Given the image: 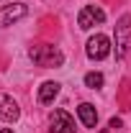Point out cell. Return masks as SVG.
<instances>
[{"instance_id":"1","label":"cell","mask_w":131,"mask_h":133,"mask_svg":"<svg viewBox=\"0 0 131 133\" xmlns=\"http://www.w3.org/2000/svg\"><path fill=\"white\" fill-rule=\"evenodd\" d=\"M28 59H31L36 66H44V69H51V66H62L64 64V54L51 46V44H39V46H31L28 49Z\"/></svg>"},{"instance_id":"2","label":"cell","mask_w":131,"mask_h":133,"mask_svg":"<svg viewBox=\"0 0 131 133\" xmlns=\"http://www.w3.org/2000/svg\"><path fill=\"white\" fill-rule=\"evenodd\" d=\"M129 46H131V16L126 13L116 23V59H123Z\"/></svg>"},{"instance_id":"3","label":"cell","mask_w":131,"mask_h":133,"mask_svg":"<svg viewBox=\"0 0 131 133\" xmlns=\"http://www.w3.org/2000/svg\"><path fill=\"white\" fill-rule=\"evenodd\" d=\"M111 38L105 36V33H95V36H90L87 38V46H85V54H87V59H93V62H100V59H105L108 54H111Z\"/></svg>"},{"instance_id":"4","label":"cell","mask_w":131,"mask_h":133,"mask_svg":"<svg viewBox=\"0 0 131 133\" xmlns=\"http://www.w3.org/2000/svg\"><path fill=\"white\" fill-rule=\"evenodd\" d=\"M105 21V10L98 8V5H85L80 13H77V26L82 31H90L93 26H100Z\"/></svg>"},{"instance_id":"5","label":"cell","mask_w":131,"mask_h":133,"mask_svg":"<svg viewBox=\"0 0 131 133\" xmlns=\"http://www.w3.org/2000/svg\"><path fill=\"white\" fill-rule=\"evenodd\" d=\"M75 120L67 110H54L49 115V133H75Z\"/></svg>"},{"instance_id":"6","label":"cell","mask_w":131,"mask_h":133,"mask_svg":"<svg viewBox=\"0 0 131 133\" xmlns=\"http://www.w3.org/2000/svg\"><path fill=\"white\" fill-rule=\"evenodd\" d=\"M26 13H28V8H26L23 3H13V5H5V8H0V28L18 23L21 18H26Z\"/></svg>"},{"instance_id":"7","label":"cell","mask_w":131,"mask_h":133,"mask_svg":"<svg viewBox=\"0 0 131 133\" xmlns=\"http://www.w3.org/2000/svg\"><path fill=\"white\" fill-rule=\"evenodd\" d=\"M18 118H21V108H18V102L10 97V95L0 92V120H3V123H16Z\"/></svg>"},{"instance_id":"8","label":"cell","mask_w":131,"mask_h":133,"mask_svg":"<svg viewBox=\"0 0 131 133\" xmlns=\"http://www.w3.org/2000/svg\"><path fill=\"white\" fill-rule=\"evenodd\" d=\"M59 90H62V84L59 82H44L41 87H39V102L41 105H51L54 100H57V95H59Z\"/></svg>"},{"instance_id":"9","label":"cell","mask_w":131,"mask_h":133,"mask_svg":"<svg viewBox=\"0 0 131 133\" xmlns=\"http://www.w3.org/2000/svg\"><path fill=\"white\" fill-rule=\"evenodd\" d=\"M77 115H80L85 128H95V125H98V110H95V105H90V102H80Z\"/></svg>"},{"instance_id":"10","label":"cell","mask_w":131,"mask_h":133,"mask_svg":"<svg viewBox=\"0 0 131 133\" xmlns=\"http://www.w3.org/2000/svg\"><path fill=\"white\" fill-rule=\"evenodd\" d=\"M103 82H105V77L100 72H87L85 74V87H90V90H100Z\"/></svg>"},{"instance_id":"11","label":"cell","mask_w":131,"mask_h":133,"mask_svg":"<svg viewBox=\"0 0 131 133\" xmlns=\"http://www.w3.org/2000/svg\"><path fill=\"white\" fill-rule=\"evenodd\" d=\"M121 125H123L121 118H111V120H108V128H121Z\"/></svg>"},{"instance_id":"12","label":"cell","mask_w":131,"mask_h":133,"mask_svg":"<svg viewBox=\"0 0 131 133\" xmlns=\"http://www.w3.org/2000/svg\"><path fill=\"white\" fill-rule=\"evenodd\" d=\"M98 133H111V128H100V131Z\"/></svg>"},{"instance_id":"13","label":"cell","mask_w":131,"mask_h":133,"mask_svg":"<svg viewBox=\"0 0 131 133\" xmlns=\"http://www.w3.org/2000/svg\"><path fill=\"white\" fill-rule=\"evenodd\" d=\"M0 133H13V131H10V128H3V131H0Z\"/></svg>"}]
</instances>
